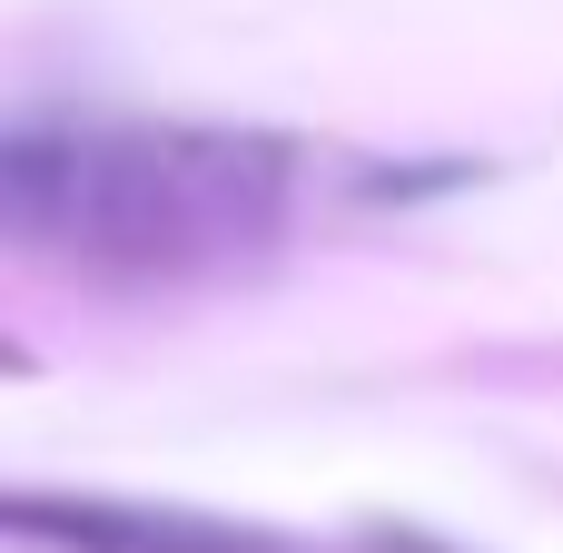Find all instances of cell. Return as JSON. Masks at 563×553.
<instances>
[{"label":"cell","mask_w":563,"mask_h":553,"mask_svg":"<svg viewBox=\"0 0 563 553\" xmlns=\"http://www.w3.org/2000/svg\"><path fill=\"white\" fill-rule=\"evenodd\" d=\"M287 139L238 129H10L0 228L99 277H178L228 247H267L287 218Z\"/></svg>","instance_id":"6da1fadb"},{"label":"cell","mask_w":563,"mask_h":553,"mask_svg":"<svg viewBox=\"0 0 563 553\" xmlns=\"http://www.w3.org/2000/svg\"><path fill=\"white\" fill-rule=\"evenodd\" d=\"M10 544L40 553H277L267 534L208 524V515H148V505H69V495H10Z\"/></svg>","instance_id":"7a4b0ae2"},{"label":"cell","mask_w":563,"mask_h":553,"mask_svg":"<svg viewBox=\"0 0 563 553\" xmlns=\"http://www.w3.org/2000/svg\"><path fill=\"white\" fill-rule=\"evenodd\" d=\"M366 553H445V544H426V534H386V524H376V534H366Z\"/></svg>","instance_id":"3957f363"}]
</instances>
